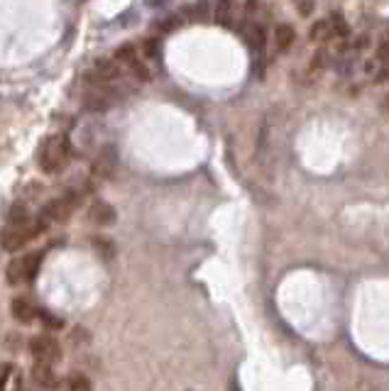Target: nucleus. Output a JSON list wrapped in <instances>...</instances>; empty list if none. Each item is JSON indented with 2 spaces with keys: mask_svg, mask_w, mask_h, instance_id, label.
<instances>
[{
  "mask_svg": "<svg viewBox=\"0 0 389 391\" xmlns=\"http://www.w3.org/2000/svg\"><path fill=\"white\" fill-rule=\"evenodd\" d=\"M78 206V196L67 193L62 198H54L47 206L42 208V223H64L71 218V213L76 211Z\"/></svg>",
  "mask_w": 389,
  "mask_h": 391,
  "instance_id": "nucleus-5",
  "label": "nucleus"
},
{
  "mask_svg": "<svg viewBox=\"0 0 389 391\" xmlns=\"http://www.w3.org/2000/svg\"><path fill=\"white\" fill-rule=\"evenodd\" d=\"M22 391H30V389H22Z\"/></svg>",
  "mask_w": 389,
  "mask_h": 391,
  "instance_id": "nucleus-19",
  "label": "nucleus"
},
{
  "mask_svg": "<svg viewBox=\"0 0 389 391\" xmlns=\"http://www.w3.org/2000/svg\"><path fill=\"white\" fill-rule=\"evenodd\" d=\"M0 391H20V372L12 365L0 367Z\"/></svg>",
  "mask_w": 389,
  "mask_h": 391,
  "instance_id": "nucleus-10",
  "label": "nucleus"
},
{
  "mask_svg": "<svg viewBox=\"0 0 389 391\" xmlns=\"http://www.w3.org/2000/svg\"><path fill=\"white\" fill-rule=\"evenodd\" d=\"M83 103H86V108L89 110H96V113H101V110H108L110 105L115 103V93L113 88H89V93H86V98H83Z\"/></svg>",
  "mask_w": 389,
  "mask_h": 391,
  "instance_id": "nucleus-6",
  "label": "nucleus"
},
{
  "mask_svg": "<svg viewBox=\"0 0 389 391\" xmlns=\"http://www.w3.org/2000/svg\"><path fill=\"white\" fill-rule=\"evenodd\" d=\"M377 64L379 67H387L389 64V30H384L377 42Z\"/></svg>",
  "mask_w": 389,
  "mask_h": 391,
  "instance_id": "nucleus-14",
  "label": "nucleus"
},
{
  "mask_svg": "<svg viewBox=\"0 0 389 391\" xmlns=\"http://www.w3.org/2000/svg\"><path fill=\"white\" fill-rule=\"evenodd\" d=\"M64 391H91V381L86 379L83 374H71L67 379V386Z\"/></svg>",
  "mask_w": 389,
  "mask_h": 391,
  "instance_id": "nucleus-15",
  "label": "nucleus"
},
{
  "mask_svg": "<svg viewBox=\"0 0 389 391\" xmlns=\"http://www.w3.org/2000/svg\"><path fill=\"white\" fill-rule=\"evenodd\" d=\"M313 8H316L313 3H296V10H299L301 15H311Z\"/></svg>",
  "mask_w": 389,
  "mask_h": 391,
  "instance_id": "nucleus-18",
  "label": "nucleus"
},
{
  "mask_svg": "<svg viewBox=\"0 0 389 391\" xmlns=\"http://www.w3.org/2000/svg\"><path fill=\"white\" fill-rule=\"evenodd\" d=\"M8 218H10V225H27L30 223V213H27L25 206H12Z\"/></svg>",
  "mask_w": 389,
  "mask_h": 391,
  "instance_id": "nucleus-17",
  "label": "nucleus"
},
{
  "mask_svg": "<svg viewBox=\"0 0 389 391\" xmlns=\"http://www.w3.org/2000/svg\"><path fill=\"white\" fill-rule=\"evenodd\" d=\"M30 374H32V381H35L40 389L54 391L59 386V376H57V372H54L52 365H42V362H35Z\"/></svg>",
  "mask_w": 389,
  "mask_h": 391,
  "instance_id": "nucleus-7",
  "label": "nucleus"
},
{
  "mask_svg": "<svg viewBox=\"0 0 389 391\" xmlns=\"http://www.w3.org/2000/svg\"><path fill=\"white\" fill-rule=\"evenodd\" d=\"M245 35V42H248L250 46H252L254 52H262L267 44V37H265V27H259V25H248L243 30Z\"/></svg>",
  "mask_w": 389,
  "mask_h": 391,
  "instance_id": "nucleus-12",
  "label": "nucleus"
},
{
  "mask_svg": "<svg viewBox=\"0 0 389 391\" xmlns=\"http://www.w3.org/2000/svg\"><path fill=\"white\" fill-rule=\"evenodd\" d=\"M311 40H313V42H328V40H336V32H333L331 22H328V20L316 22V25L311 27Z\"/></svg>",
  "mask_w": 389,
  "mask_h": 391,
  "instance_id": "nucleus-13",
  "label": "nucleus"
},
{
  "mask_svg": "<svg viewBox=\"0 0 389 391\" xmlns=\"http://www.w3.org/2000/svg\"><path fill=\"white\" fill-rule=\"evenodd\" d=\"M30 352L35 362H42V365H57L62 360V345L52 335H35L30 340Z\"/></svg>",
  "mask_w": 389,
  "mask_h": 391,
  "instance_id": "nucleus-4",
  "label": "nucleus"
},
{
  "mask_svg": "<svg viewBox=\"0 0 389 391\" xmlns=\"http://www.w3.org/2000/svg\"><path fill=\"white\" fill-rule=\"evenodd\" d=\"M296 40V32L291 25H277L275 27V49L277 52H286Z\"/></svg>",
  "mask_w": 389,
  "mask_h": 391,
  "instance_id": "nucleus-11",
  "label": "nucleus"
},
{
  "mask_svg": "<svg viewBox=\"0 0 389 391\" xmlns=\"http://www.w3.org/2000/svg\"><path fill=\"white\" fill-rule=\"evenodd\" d=\"M71 162V142L67 134H52L40 147V166L44 174H59Z\"/></svg>",
  "mask_w": 389,
  "mask_h": 391,
  "instance_id": "nucleus-1",
  "label": "nucleus"
},
{
  "mask_svg": "<svg viewBox=\"0 0 389 391\" xmlns=\"http://www.w3.org/2000/svg\"><path fill=\"white\" fill-rule=\"evenodd\" d=\"M47 223H27V225H8L6 230L0 232V245L6 252H17L25 245H30L42 230H44Z\"/></svg>",
  "mask_w": 389,
  "mask_h": 391,
  "instance_id": "nucleus-2",
  "label": "nucleus"
},
{
  "mask_svg": "<svg viewBox=\"0 0 389 391\" xmlns=\"http://www.w3.org/2000/svg\"><path fill=\"white\" fill-rule=\"evenodd\" d=\"M42 259H44L42 252H30V254H20V257H15L10 264H8V281L15 284V286L17 284H30L32 279L37 277V272H40Z\"/></svg>",
  "mask_w": 389,
  "mask_h": 391,
  "instance_id": "nucleus-3",
  "label": "nucleus"
},
{
  "mask_svg": "<svg viewBox=\"0 0 389 391\" xmlns=\"http://www.w3.org/2000/svg\"><path fill=\"white\" fill-rule=\"evenodd\" d=\"M12 318L20 320V323H32V320L40 315V311L35 309V304H32L30 299H25V296H17L15 301H12Z\"/></svg>",
  "mask_w": 389,
  "mask_h": 391,
  "instance_id": "nucleus-8",
  "label": "nucleus"
},
{
  "mask_svg": "<svg viewBox=\"0 0 389 391\" xmlns=\"http://www.w3.org/2000/svg\"><path fill=\"white\" fill-rule=\"evenodd\" d=\"M89 218L96 223V225H110V223L115 220V211H113V206H108V203L96 201L94 206H91Z\"/></svg>",
  "mask_w": 389,
  "mask_h": 391,
  "instance_id": "nucleus-9",
  "label": "nucleus"
},
{
  "mask_svg": "<svg viewBox=\"0 0 389 391\" xmlns=\"http://www.w3.org/2000/svg\"><path fill=\"white\" fill-rule=\"evenodd\" d=\"M230 17H233V3H218V6H216V22L228 27Z\"/></svg>",
  "mask_w": 389,
  "mask_h": 391,
  "instance_id": "nucleus-16",
  "label": "nucleus"
}]
</instances>
